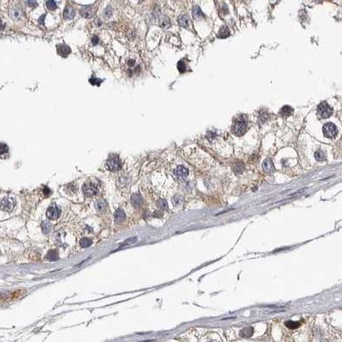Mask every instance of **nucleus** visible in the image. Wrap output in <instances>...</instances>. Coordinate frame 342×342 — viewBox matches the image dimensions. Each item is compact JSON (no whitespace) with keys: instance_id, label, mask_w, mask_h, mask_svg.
<instances>
[{"instance_id":"b1692460","label":"nucleus","mask_w":342,"mask_h":342,"mask_svg":"<svg viewBox=\"0 0 342 342\" xmlns=\"http://www.w3.org/2000/svg\"><path fill=\"white\" fill-rule=\"evenodd\" d=\"M192 14H193V16L197 19L200 18V17L203 16V13H202L201 10H200V8L198 6L193 7V9H192Z\"/></svg>"},{"instance_id":"c85d7f7f","label":"nucleus","mask_w":342,"mask_h":342,"mask_svg":"<svg viewBox=\"0 0 342 342\" xmlns=\"http://www.w3.org/2000/svg\"><path fill=\"white\" fill-rule=\"evenodd\" d=\"M156 205H157L159 208H161V209H167V208H168V203H167V201L164 200V199H159V200L157 201V203H156Z\"/></svg>"},{"instance_id":"7ed1b4c3","label":"nucleus","mask_w":342,"mask_h":342,"mask_svg":"<svg viewBox=\"0 0 342 342\" xmlns=\"http://www.w3.org/2000/svg\"><path fill=\"white\" fill-rule=\"evenodd\" d=\"M246 130V121L242 119H239L237 120L234 123V126H233V132L234 134H236L237 136H241L243 135Z\"/></svg>"},{"instance_id":"ea45409f","label":"nucleus","mask_w":342,"mask_h":342,"mask_svg":"<svg viewBox=\"0 0 342 342\" xmlns=\"http://www.w3.org/2000/svg\"><path fill=\"white\" fill-rule=\"evenodd\" d=\"M153 216H158V217H160V216H162V213H161V212H155Z\"/></svg>"},{"instance_id":"4be33fe9","label":"nucleus","mask_w":342,"mask_h":342,"mask_svg":"<svg viewBox=\"0 0 342 342\" xmlns=\"http://www.w3.org/2000/svg\"><path fill=\"white\" fill-rule=\"evenodd\" d=\"M92 241L90 239H88V238H83V239H81L80 241V246H81L82 248H87V247H89V246L92 245Z\"/></svg>"},{"instance_id":"2f4dec72","label":"nucleus","mask_w":342,"mask_h":342,"mask_svg":"<svg viewBox=\"0 0 342 342\" xmlns=\"http://www.w3.org/2000/svg\"><path fill=\"white\" fill-rule=\"evenodd\" d=\"M89 81L91 82V84L98 85V86H99V85L101 84V82H102L103 80H99V79L92 78V79H90V80H89Z\"/></svg>"},{"instance_id":"393cba45","label":"nucleus","mask_w":342,"mask_h":342,"mask_svg":"<svg viewBox=\"0 0 342 342\" xmlns=\"http://www.w3.org/2000/svg\"><path fill=\"white\" fill-rule=\"evenodd\" d=\"M46 258L50 261H55L58 259V254L56 251H50L46 256Z\"/></svg>"},{"instance_id":"412c9836","label":"nucleus","mask_w":342,"mask_h":342,"mask_svg":"<svg viewBox=\"0 0 342 342\" xmlns=\"http://www.w3.org/2000/svg\"><path fill=\"white\" fill-rule=\"evenodd\" d=\"M286 326L290 329H298L300 326V322H294V321H288L286 322Z\"/></svg>"},{"instance_id":"473e14b6","label":"nucleus","mask_w":342,"mask_h":342,"mask_svg":"<svg viewBox=\"0 0 342 342\" xmlns=\"http://www.w3.org/2000/svg\"><path fill=\"white\" fill-rule=\"evenodd\" d=\"M180 202H182V198H181L180 196H175V197H174V198H173V203H174V205L179 204Z\"/></svg>"},{"instance_id":"6ab92c4d","label":"nucleus","mask_w":342,"mask_h":342,"mask_svg":"<svg viewBox=\"0 0 342 342\" xmlns=\"http://www.w3.org/2000/svg\"><path fill=\"white\" fill-rule=\"evenodd\" d=\"M293 111H294V109L290 106L286 105L282 109V110L280 111V114H282L283 116H289L290 115H292Z\"/></svg>"},{"instance_id":"f257e3e1","label":"nucleus","mask_w":342,"mask_h":342,"mask_svg":"<svg viewBox=\"0 0 342 342\" xmlns=\"http://www.w3.org/2000/svg\"><path fill=\"white\" fill-rule=\"evenodd\" d=\"M106 167L111 172L119 171L121 168V162L117 156H110L106 162Z\"/></svg>"},{"instance_id":"423d86ee","label":"nucleus","mask_w":342,"mask_h":342,"mask_svg":"<svg viewBox=\"0 0 342 342\" xmlns=\"http://www.w3.org/2000/svg\"><path fill=\"white\" fill-rule=\"evenodd\" d=\"M15 204H16V203H15L13 198H4L0 202V208L6 212H11L14 209V207H15Z\"/></svg>"},{"instance_id":"aec40b11","label":"nucleus","mask_w":342,"mask_h":342,"mask_svg":"<svg viewBox=\"0 0 342 342\" xmlns=\"http://www.w3.org/2000/svg\"><path fill=\"white\" fill-rule=\"evenodd\" d=\"M230 34V32H229V29L228 28V27H222V28H221V29H220V31H219V33H218V38H226V37H228V35Z\"/></svg>"},{"instance_id":"a211bd4d","label":"nucleus","mask_w":342,"mask_h":342,"mask_svg":"<svg viewBox=\"0 0 342 342\" xmlns=\"http://www.w3.org/2000/svg\"><path fill=\"white\" fill-rule=\"evenodd\" d=\"M95 207L98 211H104L106 210L107 204L104 200H98L95 203Z\"/></svg>"},{"instance_id":"58836bf2","label":"nucleus","mask_w":342,"mask_h":342,"mask_svg":"<svg viewBox=\"0 0 342 342\" xmlns=\"http://www.w3.org/2000/svg\"><path fill=\"white\" fill-rule=\"evenodd\" d=\"M127 63H128V65L129 66H133L134 64H135V62L133 60H129L128 62H127Z\"/></svg>"},{"instance_id":"c9c22d12","label":"nucleus","mask_w":342,"mask_h":342,"mask_svg":"<svg viewBox=\"0 0 342 342\" xmlns=\"http://www.w3.org/2000/svg\"><path fill=\"white\" fill-rule=\"evenodd\" d=\"M27 4H29V6L30 7L33 6V5H37V3L35 2V1H32V2H31V1H28V2H27Z\"/></svg>"},{"instance_id":"c756f323","label":"nucleus","mask_w":342,"mask_h":342,"mask_svg":"<svg viewBox=\"0 0 342 342\" xmlns=\"http://www.w3.org/2000/svg\"><path fill=\"white\" fill-rule=\"evenodd\" d=\"M45 5L50 10H54L55 9H57V3L55 1H47L45 3Z\"/></svg>"},{"instance_id":"cd10ccee","label":"nucleus","mask_w":342,"mask_h":342,"mask_svg":"<svg viewBox=\"0 0 342 342\" xmlns=\"http://www.w3.org/2000/svg\"><path fill=\"white\" fill-rule=\"evenodd\" d=\"M315 157L318 161H323L324 159H325V154H324L323 151H322L321 150H318L315 152Z\"/></svg>"},{"instance_id":"f704fd0d","label":"nucleus","mask_w":342,"mask_h":342,"mask_svg":"<svg viewBox=\"0 0 342 342\" xmlns=\"http://www.w3.org/2000/svg\"><path fill=\"white\" fill-rule=\"evenodd\" d=\"M98 42H99V39H98V37L96 36V35L92 37V45H98Z\"/></svg>"},{"instance_id":"7c9ffc66","label":"nucleus","mask_w":342,"mask_h":342,"mask_svg":"<svg viewBox=\"0 0 342 342\" xmlns=\"http://www.w3.org/2000/svg\"><path fill=\"white\" fill-rule=\"evenodd\" d=\"M177 69L180 73H183L186 71V65H185V63L183 61H180L178 63H177Z\"/></svg>"},{"instance_id":"72a5a7b5","label":"nucleus","mask_w":342,"mask_h":342,"mask_svg":"<svg viewBox=\"0 0 342 342\" xmlns=\"http://www.w3.org/2000/svg\"><path fill=\"white\" fill-rule=\"evenodd\" d=\"M111 15H112V9H111L110 7L106 8V9H105V11H104V16H105L106 17H110V16H111Z\"/></svg>"},{"instance_id":"dca6fc26","label":"nucleus","mask_w":342,"mask_h":342,"mask_svg":"<svg viewBox=\"0 0 342 342\" xmlns=\"http://www.w3.org/2000/svg\"><path fill=\"white\" fill-rule=\"evenodd\" d=\"M10 16H11L12 18L15 19V20H20V19L22 18V16H23V13H22V11L21 9H19V8H15V9H13L12 10H11Z\"/></svg>"},{"instance_id":"4c0bfd02","label":"nucleus","mask_w":342,"mask_h":342,"mask_svg":"<svg viewBox=\"0 0 342 342\" xmlns=\"http://www.w3.org/2000/svg\"><path fill=\"white\" fill-rule=\"evenodd\" d=\"M44 192H45V194H46V195H49V194L51 193V191H50V189H49L48 187H45V190H44Z\"/></svg>"},{"instance_id":"6e6552de","label":"nucleus","mask_w":342,"mask_h":342,"mask_svg":"<svg viewBox=\"0 0 342 342\" xmlns=\"http://www.w3.org/2000/svg\"><path fill=\"white\" fill-rule=\"evenodd\" d=\"M174 174L177 176V177H180V178H185L188 175V169L185 168L184 166H178L177 168L174 169Z\"/></svg>"},{"instance_id":"f8f14e48","label":"nucleus","mask_w":342,"mask_h":342,"mask_svg":"<svg viewBox=\"0 0 342 342\" xmlns=\"http://www.w3.org/2000/svg\"><path fill=\"white\" fill-rule=\"evenodd\" d=\"M263 168L267 173H272L274 171V165H273V162L271 161V159L268 158V159L264 160V162H263Z\"/></svg>"},{"instance_id":"20e7f679","label":"nucleus","mask_w":342,"mask_h":342,"mask_svg":"<svg viewBox=\"0 0 342 342\" xmlns=\"http://www.w3.org/2000/svg\"><path fill=\"white\" fill-rule=\"evenodd\" d=\"M323 133L326 137H329V138H335L336 135H337V127L332 123V122H328L326 123L323 126Z\"/></svg>"},{"instance_id":"f03ea898","label":"nucleus","mask_w":342,"mask_h":342,"mask_svg":"<svg viewBox=\"0 0 342 342\" xmlns=\"http://www.w3.org/2000/svg\"><path fill=\"white\" fill-rule=\"evenodd\" d=\"M318 114L323 118H328L333 114V110L327 102H322L318 105Z\"/></svg>"},{"instance_id":"a878e982","label":"nucleus","mask_w":342,"mask_h":342,"mask_svg":"<svg viewBox=\"0 0 342 342\" xmlns=\"http://www.w3.org/2000/svg\"><path fill=\"white\" fill-rule=\"evenodd\" d=\"M160 26H161L162 28H168V27L170 26L169 19H168V17H166V16H162V18H161V20H160Z\"/></svg>"},{"instance_id":"bb28decb","label":"nucleus","mask_w":342,"mask_h":342,"mask_svg":"<svg viewBox=\"0 0 342 342\" xmlns=\"http://www.w3.org/2000/svg\"><path fill=\"white\" fill-rule=\"evenodd\" d=\"M41 228H42L43 233L46 234L50 232L51 226V224L48 222H43L42 224H41Z\"/></svg>"},{"instance_id":"e433bc0d","label":"nucleus","mask_w":342,"mask_h":342,"mask_svg":"<svg viewBox=\"0 0 342 342\" xmlns=\"http://www.w3.org/2000/svg\"><path fill=\"white\" fill-rule=\"evenodd\" d=\"M4 28V22H3V21L0 19V31L3 30Z\"/></svg>"},{"instance_id":"ddd939ff","label":"nucleus","mask_w":342,"mask_h":342,"mask_svg":"<svg viewBox=\"0 0 342 342\" xmlns=\"http://www.w3.org/2000/svg\"><path fill=\"white\" fill-rule=\"evenodd\" d=\"M57 50H58V53H59L61 56H63V57H67L68 55L71 52L70 48H69L68 45H64V44L60 45L58 46V49H57Z\"/></svg>"},{"instance_id":"5701e85b","label":"nucleus","mask_w":342,"mask_h":342,"mask_svg":"<svg viewBox=\"0 0 342 342\" xmlns=\"http://www.w3.org/2000/svg\"><path fill=\"white\" fill-rule=\"evenodd\" d=\"M8 152H9L8 145L4 143H0V157L8 154Z\"/></svg>"},{"instance_id":"1a4fd4ad","label":"nucleus","mask_w":342,"mask_h":342,"mask_svg":"<svg viewBox=\"0 0 342 342\" xmlns=\"http://www.w3.org/2000/svg\"><path fill=\"white\" fill-rule=\"evenodd\" d=\"M131 200H132L133 205L135 208L140 207L141 204H143V198L141 197V195L139 194V193H134V194H133L132 197H131Z\"/></svg>"},{"instance_id":"f3484780","label":"nucleus","mask_w":342,"mask_h":342,"mask_svg":"<svg viewBox=\"0 0 342 342\" xmlns=\"http://www.w3.org/2000/svg\"><path fill=\"white\" fill-rule=\"evenodd\" d=\"M253 328H252V327H247V328H245V329H243L241 330V332H240V335L242 336V337H244V338H249V337H251V336L253 335Z\"/></svg>"},{"instance_id":"9d476101","label":"nucleus","mask_w":342,"mask_h":342,"mask_svg":"<svg viewBox=\"0 0 342 342\" xmlns=\"http://www.w3.org/2000/svg\"><path fill=\"white\" fill-rule=\"evenodd\" d=\"M115 221L116 223H121L123 222V221L125 220L126 218V215H125V212L121 209H118V210H115Z\"/></svg>"},{"instance_id":"2eb2a0df","label":"nucleus","mask_w":342,"mask_h":342,"mask_svg":"<svg viewBox=\"0 0 342 342\" xmlns=\"http://www.w3.org/2000/svg\"><path fill=\"white\" fill-rule=\"evenodd\" d=\"M179 23L183 28H188L190 26V18L186 15H181L179 17Z\"/></svg>"},{"instance_id":"0eeeda50","label":"nucleus","mask_w":342,"mask_h":342,"mask_svg":"<svg viewBox=\"0 0 342 342\" xmlns=\"http://www.w3.org/2000/svg\"><path fill=\"white\" fill-rule=\"evenodd\" d=\"M61 210L57 206H51L46 211V216L50 220H57L60 216Z\"/></svg>"},{"instance_id":"4468645a","label":"nucleus","mask_w":342,"mask_h":342,"mask_svg":"<svg viewBox=\"0 0 342 342\" xmlns=\"http://www.w3.org/2000/svg\"><path fill=\"white\" fill-rule=\"evenodd\" d=\"M63 16L67 20L73 19L75 16V10L71 6L66 7V9L64 10V12H63Z\"/></svg>"},{"instance_id":"9b49d317","label":"nucleus","mask_w":342,"mask_h":342,"mask_svg":"<svg viewBox=\"0 0 342 342\" xmlns=\"http://www.w3.org/2000/svg\"><path fill=\"white\" fill-rule=\"evenodd\" d=\"M80 15H81L83 17H85V18H90V17H92V13H93L92 7V6L82 7V8L80 9Z\"/></svg>"},{"instance_id":"39448f33","label":"nucleus","mask_w":342,"mask_h":342,"mask_svg":"<svg viewBox=\"0 0 342 342\" xmlns=\"http://www.w3.org/2000/svg\"><path fill=\"white\" fill-rule=\"evenodd\" d=\"M83 193L86 197H92V196H95L98 190V187H97L92 182H87L86 183L84 186H83Z\"/></svg>"}]
</instances>
